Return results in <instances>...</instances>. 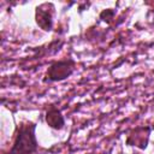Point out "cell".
I'll return each instance as SVG.
<instances>
[{
	"mask_svg": "<svg viewBox=\"0 0 154 154\" xmlns=\"http://www.w3.org/2000/svg\"><path fill=\"white\" fill-rule=\"evenodd\" d=\"M37 124L31 120H22L16 125L13 142L10 150L5 154H34L38 149L36 138Z\"/></svg>",
	"mask_w": 154,
	"mask_h": 154,
	"instance_id": "6da1fadb",
	"label": "cell"
},
{
	"mask_svg": "<svg viewBox=\"0 0 154 154\" xmlns=\"http://www.w3.org/2000/svg\"><path fill=\"white\" fill-rule=\"evenodd\" d=\"M76 70V61L72 58H66L61 60H55L51 63L48 66L43 82L53 83V82H61L67 79Z\"/></svg>",
	"mask_w": 154,
	"mask_h": 154,
	"instance_id": "7a4b0ae2",
	"label": "cell"
},
{
	"mask_svg": "<svg viewBox=\"0 0 154 154\" xmlns=\"http://www.w3.org/2000/svg\"><path fill=\"white\" fill-rule=\"evenodd\" d=\"M54 13H55V6L52 2H43L35 8V23L36 25L48 32L52 31L54 25Z\"/></svg>",
	"mask_w": 154,
	"mask_h": 154,
	"instance_id": "3957f363",
	"label": "cell"
},
{
	"mask_svg": "<svg viewBox=\"0 0 154 154\" xmlns=\"http://www.w3.org/2000/svg\"><path fill=\"white\" fill-rule=\"evenodd\" d=\"M150 132H152V128L148 125L136 126L129 132L125 144L130 146V147H136L141 150H144L148 147Z\"/></svg>",
	"mask_w": 154,
	"mask_h": 154,
	"instance_id": "277c9868",
	"label": "cell"
},
{
	"mask_svg": "<svg viewBox=\"0 0 154 154\" xmlns=\"http://www.w3.org/2000/svg\"><path fill=\"white\" fill-rule=\"evenodd\" d=\"M45 120L47 125L53 130H61L65 126V118L61 111L54 105H49L47 107L45 113Z\"/></svg>",
	"mask_w": 154,
	"mask_h": 154,
	"instance_id": "5b68a950",
	"label": "cell"
},
{
	"mask_svg": "<svg viewBox=\"0 0 154 154\" xmlns=\"http://www.w3.org/2000/svg\"><path fill=\"white\" fill-rule=\"evenodd\" d=\"M114 14H116V12H114V10H112V8L102 10V11L100 12V14H99V19H101V20H103V22H106V23H111V20L114 18Z\"/></svg>",
	"mask_w": 154,
	"mask_h": 154,
	"instance_id": "8992f818",
	"label": "cell"
}]
</instances>
